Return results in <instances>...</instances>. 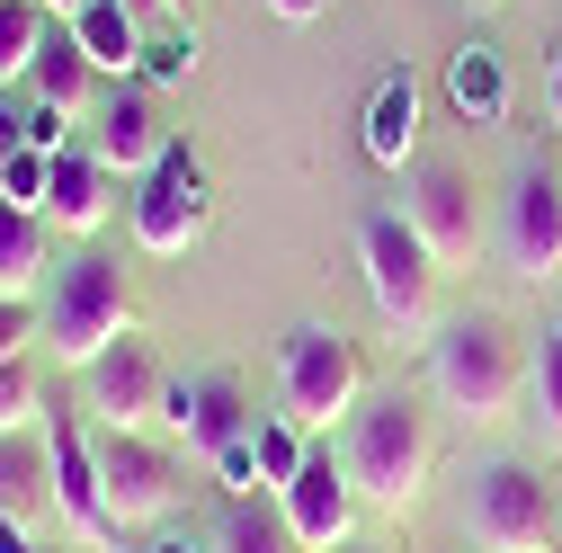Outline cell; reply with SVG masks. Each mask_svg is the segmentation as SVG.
Wrapping results in <instances>:
<instances>
[{"label":"cell","instance_id":"39","mask_svg":"<svg viewBox=\"0 0 562 553\" xmlns=\"http://www.w3.org/2000/svg\"><path fill=\"white\" fill-rule=\"evenodd\" d=\"M339 553H384V544H358V535H348V544H339Z\"/></svg>","mask_w":562,"mask_h":553},{"label":"cell","instance_id":"28","mask_svg":"<svg viewBox=\"0 0 562 553\" xmlns=\"http://www.w3.org/2000/svg\"><path fill=\"white\" fill-rule=\"evenodd\" d=\"M45 179H54V153H10V161H0V196H10V205H27V215H45Z\"/></svg>","mask_w":562,"mask_h":553},{"label":"cell","instance_id":"26","mask_svg":"<svg viewBox=\"0 0 562 553\" xmlns=\"http://www.w3.org/2000/svg\"><path fill=\"white\" fill-rule=\"evenodd\" d=\"M45 27H54V19L36 10V0H0V90L36 72V45H45Z\"/></svg>","mask_w":562,"mask_h":553},{"label":"cell","instance_id":"25","mask_svg":"<svg viewBox=\"0 0 562 553\" xmlns=\"http://www.w3.org/2000/svg\"><path fill=\"white\" fill-rule=\"evenodd\" d=\"M224 553H304V544H295L286 509L250 492V500H233V509H224Z\"/></svg>","mask_w":562,"mask_h":553},{"label":"cell","instance_id":"23","mask_svg":"<svg viewBox=\"0 0 562 553\" xmlns=\"http://www.w3.org/2000/svg\"><path fill=\"white\" fill-rule=\"evenodd\" d=\"M527 420L544 447H562V330H536L527 349Z\"/></svg>","mask_w":562,"mask_h":553},{"label":"cell","instance_id":"24","mask_svg":"<svg viewBox=\"0 0 562 553\" xmlns=\"http://www.w3.org/2000/svg\"><path fill=\"white\" fill-rule=\"evenodd\" d=\"M250 447H259V492H268V500L286 492V482L304 473V455H313V447H304V429L286 420V410H259V420H250Z\"/></svg>","mask_w":562,"mask_h":553},{"label":"cell","instance_id":"2","mask_svg":"<svg viewBox=\"0 0 562 553\" xmlns=\"http://www.w3.org/2000/svg\"><path fill=\"white\" fill-rule=\"evenodd\" d=\"M339 464H348V482H358V500H375V509H411L419 492H429V464H438L429 410H419L411 393H375V402H358Z\"/></svg>","mask_w":562,"mask_h":553},{"label":"cell","instance_id":"9","mask_svg":"<svg viewBox=\"0 0 562 553\" xmlns=\"http://www.w3.org/2000/svg\"><path fill=\"white\" fill-rule=\"evenodd\" d=\"M402 215H411L419 241H429L438 268H473L482 259V205H473V170L464 161H419Z\"/></svg>","mask_w":562,"mask_h":553},{"label":"cell","instance_id":"38","mask_svg":"<svg viewBox=\"0 0 562 553\" xmlns=\"http://www.w3.org/2000/svg\"><path fill=\"white\" fill-rule=\"evenodd\" d=\"M144 553H196V544H188V535H161V544H144Z\"/></svg>","mask_w":562,"mask_h":553},{"label":"cell","instance_id":"19","mask_svg":"<svg viewBox=\"0 0 562 553\" xmlns=\"http://www.w3.org/2000/svg\"><path fill=\"white\" fill-rule=\"evenodd\" d=\"M411 153H419V81L411 72H384L375 99H367V161L402 170Z\"/></svg>","mask_w":562,"mask_h":553},{"label":"cell","instance_id":"22","mask_svg":"<svg viewBox=\"0 0 562 553\" xmlns=\"http://www.w3.org/2000/svg\"><path fill=\"white\" fill-rule=\"evenodd\" d=\"M45 215H27V205H10L0 196V295H27L36 304V286H45Z\"/></svg>","mask_w":562,"mask_h":553},{"label":"cell","instance_id":"6","mask_svg":"<svg viewBox=\"0 0 562 553\" xmlns=\"http://www.w3.org/2000/svg\"><path fill=\"white\" fill-rule=\"evenodd\" d=\"M464 535L482 553H553V492H544V473L518 464V455L482 464L473 492H464Z\"/></svg>","mask_w":562,"mask_h":553},{"label":"cell","instance_id":"27","mask_svg":"<svg viewBox=\"0 0 562 553\" xmlns=\"http://www.w3.org/2000/svg\"><path fill=\"white\" fill-rule=\"evenodd\" d=\"M36 410H45V393H36V366H27V358H0V438L36 429Z\"/></svg>","mask_w":562,"mask_h":553},{"label":"cell","instance_id":"15","mask_svg":"<svg viewBox=\"0 0 562 553\" xmlns=\"http://www.w3.org/2000/svg\"><path fill=\"white\" fill-rule=\"evenodd\" d=\"M90 153H99L116 179H153L179 144H170V116H161L144 90H116V99L90 108Z\"/></svg>","mask_w":562,"mask_h":553},{"label":"cell","instance_id":"18","mask_svg":"<svg viewBox=\"0 0 562 553\" xmlns=\"http://www.w3.org/2000/svg\"><path fill=\"white\" fill-rule=\"evenodd\" d=\"M45 509H54V438H45V429L0 438V518H10V527H36Z\"/></svg>","mask_w":562,"mask_h":553},{"label":"cell","instance_id":"16","mask_svg":"<svg viewBox=\"0 0 562 553\" xmlns=\"http://www.w3.org/2000/svg\"><path fill=\"white\" fill-rule=\"evenodd\" d=\"M116 215V170L99 153H54V179H45V224L54 233H99Z\"/></svg>","mask_w":562,"mask_h":553},{"label":"cell","instance_id":"7","mask_svg":"<svg viewBox=\"0 0 562 553\" xmlns=\"http://www.w3.org/2000/svg\"><path fill=\"white\" fill-rule=\"evenodd\" d=\"M134 250H153V259H188L205 241V224H215V196H205V170L196 153H170L153 179H134Z\"/></svg>","mask_w":562,"mask_h":553},{"label":"cell","instance_id":"29","mask_svg":"<svg viewBox=\"0 0 562 553\" xmlns=\"http://www.w3.org/2000/svg\"><path fill=\"white\" fill-rule=\"evenodd\" d=\"M27 339H45V313L27 295H0V358H27Z\"/></svg>","mask_w":562,"mask_h":553},{"label":"cell","instance_id":"12","mask_svg":"<svg viewBox=\"0 0 562 553\" xmlns=\"http://www.w3.org/2000/svg\"><path fill=\"white\" fill-rule=\"evenodd\" d=\"M81 393H90V420H99V429H153L170 375H161V358L144 349V339H116L108 358L81 366Z\"/></svg>","mask_w":562,"mask_h":553},{"label":"cell","instance_id":"1","mask_svg":"<svg viewBox=\"0 0 562 553\" xmlns=\"http://www.w3.org/2000/svg\"><path fill=\"white\" fill-rule=\"evenodd\" d=\"M429 393L456 410V420L491 429L527 402V330L501 313H456L429 339Z\"/></svg>","mask_w":562,"mask_h":553},{"label":"cell","instance_id":"33","mask_svg":"<svg viewBox=\"0 0 562 553\" xmlns=\"http://www.w3.org/2000/svg\"><path fill=\"white\" fill-rule=\"evenodd\" d=\"M27 153V108H0V161Z\"/></svg>","mask_w":562,"mask_h":553},{"label":"cell","instance_id":"40","mask_svg":"<svg viewBox=\"0 0 562 553\" xmlns=\"http://www.w3.org/2000/svg\"><path fill=\"white\" fill-rule=\"evenodd\" d=\"M473 10H501V0H473Z\"/></svg>","mask_w":562,"mask_h":553},{"label":"cell","instance_id":"8","mask_svg":"<svg viewBox=\"0 0 562 553\" xmlns=\"http://www.w3.org/2000/svg\"><path fill=\"white\" fill-rule=\"evenodd\" d=\"M99 482H108V509L116 527H161L170 500H179V455L153 447L144 429H99Z\"/></svg>","mask_w":562,"mask_h":553},{"label":"cell","instance_id":"34","mask_svg":"<svg viewBox=\"0 0 562 553\" xmlns=\"http://www.w3.org/2000/svg\"><path fill=\"white\" fill-rule=\"evenodd\" d=\"M544 125H562V45H553V63H544Z\"/></svg>","mask_w":562,"mask_h":553},{"label":"cell","instance_id":"41","mask_svg":"<svg viewBox=\"0 0 562 553\" xmlns=\"http://www.w3.org/2000/svg\"><path fill=\"white\" fill-rule=\"evenodd\" d=\"M170 10H196V0H170Z\"/></svg>","mask_w":562,"mask_h":553},{"label":"cell","instance_id":"11","mask_svg":"<svg viewBox=\"0 0 562 553\" xmlns=\"http://www.w3.org/2000/svg\"><path fill=\"white\" fill-rule=\"evenodd\" d=\"M161 420H170V438H179V455H205L215 464L224 447H241L250 438V393H241V375H224V366H205V375H170V393H161Z\"/></svg>","mask_w":562,"mask_h":553},{"label":"cell","instance_id":"36","mask_svg":"<svg viewBox=\"0 0 562 553\" xmlns=\"http://www.w3.org/2000/svg\"><path fill=\"white\" fill-rule=\"evenodd\" d=\"M0 553H36V535H27V527H10V518H0Z\"/></svg>","mask_w":562,"mask_h":553},{"label":"cell","instance_id":"32","mask_svg":"<svg viewBox=\"0 0 562 553\" xmlns=\"http://www.w3.org/2000/svg\"><path fill=\"white\" fill-rule=\"evenodd\" d=\"M63 134H72V116H54V108L27 99V144H36V153H63Z\"/></svg>","mask_w":562,"mask_h":553},{"label":"cell","instance_id":"31","mask_svg":"<svg viewBox=\"0 0 562 553\" xmlns=\"http://www.w3.org/2000/svg\"><path fill=\"white\" fill-rule=\"evenodd\" d=\"M144 63L161 81H179V72H196V36H161V45H144Z\"/></svg>","mask_w":562,"mask_h":553},{"label":"cell","instance_id":"13","mask_svg":"<svg viewBox=\"0 0 562 553\" xmlns=\"http://www.w3.org/2000/svg\"><path fill=\"white\" fill-rule=\"evenodd\" d=\"M45 438H54V518L72 527L81 544H116L125 527H116V509H108V482H99V438H81V420H45Z\"/></svg>","mask_w":562,"mask_h":553},{"label":"cell","instance_id":"35","mask_svg":"<svg viewBox=\"0 0 562 553\" xmlns=\"http://www.w3.org/2000/svg\"><path fill=\"white\" fill-rule=\"evenodd\" d=\"M268 10L286 19V27H304V19H322V0H268Z\"/></svg>","mask_w":562,"mask_h":553},{"label":"cell","instance_id":"37","mask_svg":"<svg viewBox=\"0 0 562 553\" xmlns=\"http://www.w3.org/2000/svg\"><path fill=\"white\" fill-rule=\"evenodd\" d=\"M36 10H45V19H81L90 0H36Z\"/></svg>","mask_w":562,"mask_h":553},{"label":"cell","instance_id":"10","mask_svg":"<svg viewBox=\"0 0 562 553\" xmlns=\"http://www.w3.org/2000/svg\"><path fill=\"white\" fill-rule=\"evenodd\" d=\"M501 259L509 276H527V286H544V276H562V170L527 161L501 196Z\"/></svg>","mask_w":562,"mask_h":553},{"label":"cell","instance_id":"4","mask_svg":"<svg viewBox=\"0 0 562 553\" xmlns=\"http://www.w3.org/2000/svg\"><path fill=\"white\" fill-rule=\"evenodd\" d=\"M367 402V366H358V339H339L330 321H295L277 339V410L295 429H348Z\"/></svg>","mask_w":562,"mask_h":553},{"label":"cell","instance_id":"20","mask_svg":"<svg viewBox=\"0 0 562 553\" xmlns=\"http://www.w3.org/2000/svg\"><path fill=\"white\" fill-rule=\"evenodd\" d=\"M81 36V54L99 63V72H134L144 63V19H134V0H90L81 19H63Z\"/></svg>","mask_w":562,"mask_h":553},{"label":"cell","instance_id":"30","mask_svg":"<svg viewBox=\"0 0 562 553\" xmlns=\"http://www.w3.org/2000/svg\"><path fill=\"white\" fill-rule=\"evenodd\" d=\"M215 482H224L233 500H250V492H259V447H250V438H241V447H224V455H215Z\"/></svg>","mask_w":562,"mask_h":553},{"label":"cell","instance_id":"3","mask_svg":"<svg viewBox=\"0 0 562 553\" xmlns=\"http://www.w3.org/2000/svg\"><path fill=\"white\" fill-rule=\"evenodd\" d=\"M116 339H134V286H125V268H116L108 250L63 259L54 286H45V349L81 375L90 358L116 349Z\"/></svg>","mask_w":562,"mask_h":553},{"label":"cell","instance_id":"17","mask_svg":"<svg viewBox=\"0 0 562 553\" xmlns=\"http://www.w3.org/2000/svg\"><path fill=\"white\" fill-rule=\"evenodd\" d=\"M27 99L36 108H54V116H90V99H99V63L81 54V36L72 27H45V45H36V72H27Z\"/></svg>","mask_w":562,"mask_h":553},{"label":"cell","instance_id":"5","mask_svg":"<svg viewBox=\"0 0 562 553\" xmlns=\"http://www.w3.org/2000/svg\"><path fill=\"white\" fill-rule=\"evenodd\" d=\"M358 268H367V304H375V321L393 330V339H419L438 321V259H429V241L411 233V215H393V205H375V215L358 224Z\"/></svg>","mask_w":562,"mask_h":553},{"label":"cell","instance_id":"21","mask_svg":"<svg viewBox=\"0 0 562 553\" xmlns=\"http://www.w3.org/2000/svg\"><path fill=\"white\" fill-rule=\"evenodd\" d=\"M447 99H456L464 125H501V116H509V72H501V54H491V45H464V54L447 63Z\"/></svg>","mask_w":562,"mask_h":553},{"label":"cell","instance_id":"14","mask_svg":"<svg viewBox=\"0 0 562 553\" xmlns=\"http://www.w3.org/2000/svg\"><path fill=\"white\" fill-rule=\"evenodd\" d=\"M277 509H286V527H295L304 553H339L348 527H358V482H348V464H339L330 447H313L304 473L277 492Z\"/></svg>","mask_w":562,"mask_h":553}]
</instances>
